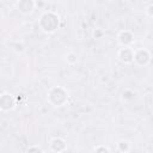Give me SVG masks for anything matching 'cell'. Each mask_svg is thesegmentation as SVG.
Here are the masks:
<instances>
[{"instance_id": "8", "label": "cell", "mask_w": 153, "mask_h": 153, "mask_svg": "<svg viewBox=\"0 0 153 153\" xmlns=\"http://www.w3.org/2000/svg\"><path fill=\"white\" fill-rule=\"evenodd\" d=\"M49 147H50V151L56 152V153H61V152H65L67 149V143L62 137L56 136L49 141Z\"/></svg>"}, {"instance_id": "4", "label": "cell", "mask_w": 153, "mask_h": 153, "mask_svg": "<svg viewBox=\"0 0 153 153\" xmlns=\"http://www.w3.org/2000/svg\"><path fill=\"white\" fill-rule=\"evenodd\" d=\"M151 61V54L147 49L145 48H139L134 50V63L140 66V67H145Z\"/></svg>"}, {"instance_id": "2", "label": "cell", "mask_w": 153, "mask_h": 153, "mask_svg": "<svg viewBox=\"0 0 153 153\" xmlns=\"http://www.w3.org/2000/svg\"><path fill=\"white\" fill-rule=\"evenodd\" d=\"M68 92L66 88H63L62 86H54L48 91L47 94V100L50 105L55 106V108H60L67 104L68 102Z\"/></svg>"}, {"instance_id": "1", "label": "cell", "mask_w": 153, "mask_h": 153, "mask_svg": "<svg viewBox=\"0 0 153 153\" xmlns=\"http://www.w3.org/2000/svg\"><path fill=\"white\" fill-rule=\"evenodd\" d=\"M38 26L45 33H54L60 26V17L53 11H47L41 14Z\"/></svg>"}, {"instance_id": "9", "label": "cell", "mask_w": 153, "mask_h": 153, "mask_svg": "<svg viewBox=\"0 0 153 153\" xmlns=\"http://www.w3.org/2000/svg\"><path fill=\"white\" fill-rule=\"evenodd\" d=\"M117 149H118L120 152L127 153V152H129V151L131 149V143H130L128 140L122 139V140H120V141L117 142Z\"/></svg>"}, {"instance_id": "6", "label": "cell", "mask_w": 153, "mask_h": 153, "mask_svg": "<svg viewBox=\"0 0 153 153\" xmlns=\"http://www.w3.org/2000/svg\"><path fill=\"white\" fill-rule=\"evenodd\" d=\"M35 8H36V0H18L17 1V10L24 16L31 14Z\"/></svg>"}, {"instance_id": "13", "label": "cell", "mask_w": 153, "mask_h": 153, "mask_svg": "<svg viewBox=\"0 0 153 153\" xmlns=\"http://www.w3.org/2000/svg\"><path fill=\"white\" fill-rule=\"evenodd\" d=\"M26 151L27 152H37V153H42L43 152V149L39 146H30V147H27Z\"/></svg>"}, {"instance_id": "15", "label": "cell", "mask_w": 153, "mask_h": 153, "mask_svg": "<svg viewBox=\"0 0 153 153\" xmlns=\"http://www.w3.org/2000/svg\"><path fill=\"white\" fill-rule=\"evenodd\" d=\"M47 2L43 1V0H36V7H43Z\"/></svg>"}, {"instance_id": "11", "label": "cell", "mask_w": 153, "mask_h": 153, "mask_svg": "<svg viewBox=\"0 0 153 153\" xmlns=\"http://www.w3.org/2000/svg\"><path fill=\"white\" fill-rule=\"evenodd\" d=\"M76 61H78V55L75 53H73V51L67 53V55H66V62L69 66H74L76 63Z\"/></svg>"}, {"instance_id": "5", "label": "cell", "mask_w": 153, "mask_h": 153, "mask_svg": "<svg viewBox=\"0 0 153 153\" xmlns=\"http://www.w3.org/2000/svg\"><path fill=\"white\" fill-rule=\"evenodd\" d=\"M117 57L124 65L133 63L134 62V49L131 47H122L117 53Z\"/></svg>"}, {"instance_id": "17", "label": "cell", "mask_w": 153, "mask_h": 153, "mask_svg": "<svg viewBox=\"0 0 153 153\" xmlns=\"http://www.w3.org/2000/svg\"><path fill=\"white\" fill-rule=\"evenodd\" d=\"M43 1H45V2H48V1H51V0H43Z\"/></svg>"}, {"instance_id": "10", "label": "cell", "mask_w": 153, "mask_h": 153, "mask_svg": "<svg viewBox=\"0 0 153 153\" xmlns=\"http://www.w3.org/2000/svg\"><path fill=\"white\" fill-rule=\"evenodd\" d=\"M134 98H135V92L133 90L127 88L122 92V99L124 102H131V100H134Z\"/></svg>"}, {"instance_id": "16", "label": "cell", "mask_w": 153, "mask_h": 153, "mask_svg": "<svg viewBox=\"0 0 153 153\" xmlns=\"http://www.w3.org/2000/svg\"><path fill=\"white\" fill-rule=\"evenodd\" d=\"M102 33H103V32H102V31H99V30H98V31H97V32H96V31H94V33H93V36H94V38H97V37H98V36H99V35H102Z\"/></svg>"}, {"instance_id": "14", "label": "cell", "mask_w": 153, "mask_h": 153, "mask_svg": "<svg viewBox=\"0 0 153 153\" xmlns=\"http://www.w3.org/2000/svg\"><path fill=\"white\" fill-rule=\"evenodd\" d=\"M146 14L149 17V18H153V4L148 5L147 8H146Z\"/></svg>"}, {"instance_id": "12", "label": "cell", "mask_w": 153, "mask_h": 153, "mask_svg": "<svg viewBox=\"0 0 153 153\" xmlns=\"http://www.w3.org/2000/svg\"><path fill=\"white\" fill-rule=\"evenodd\" d=\"M94 152H103V153H109L110 152V148L106 147V146H97L93 148Z\"/></svg>"}, {"instance_id": "3", "label": "cell", "mask_w": 153, "mask_h": 153, "mask_svg": "<svg viewBox=\"0 0 153 153\" xmlns=\"http://www.w3.org/2000/svg\"><path fill=\"white\" fill-rule=\"evenodd\" d=\"M17 104L18 103H17L16 96H13L10 92H2L1 93V96H0V109H1V111H4V112L10 111V110L14 109Z\"/></svg>"}, {"instance_id": "7", "label": "cell", "mask_w": 153, "mask_h": 153, "mask_svg": "<svg viewBox=\"0 0 153 153\" xmlns=\"http://www.w3.org/2000/svg\"><path fill=\"white\" fill-rule=\"evenodd\" d=\"M117 41L122 47H131L134 43V33L129 30H122L117 35Z\"/></svg>"}]
</instances>
